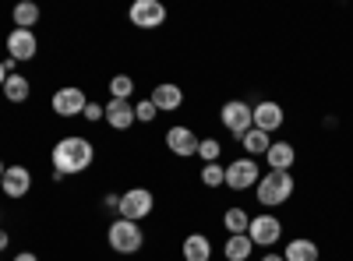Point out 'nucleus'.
<instances>
[{"instance_id": "cd10ccee", "label": "nucleus", "mask_w": 353, "mask_h": 261, "mask_svg": "<svg viewBox=\"0 0 353 261\" xmlns=\"http://www.w3.org/2000/svg\"><path fill=\"white\" fill-rule=\"evenodd\" d=\"M81 117H85L88 124H96V121H103V106H99V103H88V106H85V113H81Z\"/></svg>"}, {"instance_id": "7c9ffc66", "label": "nucleus", "mask_w": 353, "mask_h": 261, "mask_svg": "<svg viewBox=\"0 0 353 261\" xmlns=\"http://www.w3.org/2000/svg\"><path fill=\"white\" fill-rule=\"evenodd\" d=\"M8 244H11V233H8V229H4V226H0V254H4V251H8Z\"/></svg>"}, {"instance_id": "b1692460", "label": "nucleus", "mask_w": 353, "mask_h": 261, "mask_svg": "<svg viewBox=\"0 0 353 261\" xmlns=\"http://www.w3.org/2000/svg\"><path fill=\"white\" fill-rule=\"evenodd\" d=\"M134 96V78L131 74H113L110 78V99H131Z\"/></svg>"}, {"instance_id": "39448f33", "label": "nucleus", "mask_w": 353, "mask_h": 261, "mask_svg": "<svg viewBox=\"0 0 353 261\" xmlns=\"http://www.w3.org/2000/svg\"><path fill=\"white\" fill-rule=\"evenodd\" d=\"M248 237H251L254 247H276V244L283 240V222H279V216H272V212L251 216Z\"/></svg>"}, {"instance_id": "aec40b11", "label": "nucleus", "mask_w": 353, "mask_h": 261, "mask_svg": "<svg viewBox=\"0 0 353 261\" xmlns=\"http://www.w3.org/2000/svg\"><path fill=\"white\" fill-rule=\"evenodd\" d=\"M248 226H251V216H248L241 205H230V209L223 212V229H226V237H244Z\"/></svg>"}, {"instance_id": "dca6fc26", "label": "nucleus", "mask_w": 353, "mask_h": 261, "mask_svg": "<svg viewBox=\"0 0 353 261\" xmlns=\"http://www.w3.org/2000/svg\"><path fill=\"white\" fill-rule=\"evenodd\" d=\"M181 254L184 261H212V240L205 233H188L181 244Z\"/></svg>"}, {"instance_id": "4468645a", "label": "nucleus", "mask_w": 353, "mask_h": 261, "mask_svg": "<svg viewBox=\"0 0 353 261\" xmlns=\"http://www.w3.org/2000/svg\"><path fill=\"white\" fill-rule=\"evenodd\" d=\"M103 121L113 127V131H131L138 121H134V103L131 99H110L103 106Z\"/></svg>"}, {"instance_id": "a211bd4d", "label": "nucleus", "mask_w": 353, "mask_h": 261, "mask_svg": "<svg viewBox=\"0 0 353 261\" xmlns=\"http://www.w3.org/2000/svg\"><path fill=\"white\" fill-rule=\"evenodd\" d=\"M283 258H286V261H321V251H318V244H314L311 237H293V240L286 244Z\"/></svg>"}, {"instance_id": "c85d7f7f", "label": "nucleus", "mask_w": 353, "mask_h": 261, "mask_svg": "<svg viewBox=\"0 0 353 261\" xmlns=\"http://www.w3.org/2000/svg\"><path fill=\"white\" fill-rule=\"evenodd\" d=\"M11 261H39V254H36V251H18Z\"/></svg>"}, {"instance_id": "5701e85b", "label": "nucleus", "mask_w": 353, "mask_h": 261, "mask_svg": "<svg viewBox=\"0 0 353 261\" xmlns=\"http://www.w3.org/2000/svg\"><path fill=\"white\" fill-rule=\"evenodd\" d=\"M254 254V244H251V237L244 233V237H226V244H223V258L226 261H248Z\"/></svg>"}, {"instance_id": "f03ea898", "label": "nucleus", "mask_w": 353, "mask_h": 261, "mask_svg": "<svg viewBox=\"0 0 353 261\" xmlns=\"http://www.w3.org/2000/svg\"><path fill=\"white\" fill-rule=\"evenodd\" d=\"M293 191H297V180H293L290 169H269L258 180L254 198H258L261 209H279V205H286V201L293 198Z\"/></svg>"}, {"instance_id": "c756f323", "label": "nucleus", "mask_w": 353, "mask_h": 261, "mask_svg": "<svg viewBox=\"0 0 353 261\" xmlns=\"http://www.w3.org/2000/svg\"><path fill=\"white\" fill-rule=\"evenodd\" d=\"M103 205L117 212V209H121V194H106V201H103Z\"/></svg>"}, {"instance_id": "0eeeda50", "label": "nucleus", "mask_w": 353, "mask_h": 261, "mask_svg": "<svg viewBox=\"0 0 353 261\" xmlns=\"http://www.w3.org/2000/svg\"><path fill=\"white\" fill-rule=\"evenodd\" d=\"M50 106H53V113H57V117L71 121V117H81V113H85V106H88V96L78 89V85H64V89H57V92H53Z\"/></svg>"}, {"instance_id": "2f4dec72", "label": "nucleus", "mask_w": 353, "mask_h": 261, "mask_svg": "<svg viewBox=\"0 0 353 261\" xmlns=\"http://www.w3.org/2000/svg\"><path fill=\"white\" fill-rule=\"evenodd\" d=\"M4 81H8V67H4V61H0V89H4Z\"/></svg>"}, {"instance_id": "7ed1b4c3", "label": "nucleus", "mask_w": 353, "mask_h": 261, "mask_svg": "<svg viewBox=\"0 0 353 261\" xmlns=\"http://www.w3.org/2000/svg\"><path fill=\"white\" fill-rule=\"evenodd\" d=\"M106 244H110L113 254H138V251L145 247V233H141L138 222L117 216V219L106 226Z\"/></svg>"}, {"instance_id": "f8f14e48", "label": "nucleus", "mask_w": 353, "mask_h": 261, "mask_svg": "<svg viewBox=\"0 0 353 261\" xmlns=\"http://www.w3.org/2000/svg\"><path fill=\"white\" fill-rule=\"evenodd\" d=\"M0 191H4V198H11V201H21L28 191H32V169L21 166V163L8 166L4 180H0Z\"/></svg>"}, {"instance_id": "4be33fe9", "label": "nucleus", "mask_w": 353, "mask_h": 261, "mask_svg": "<svg viewBox=\"0 0 353 261\" xmlns=\"http://www.w3.org/2000/svg\"><path fill=\"white\" fill-rule=\"evenodd\" d=\"M269 145H272V134H265V131H258V127H251L244 138H241V149H244V156H265L269 152Z\"/></svg>"}, {"instance_id": "bb28decb", "label": "nucleus", "mask_w": 353, "mask_h": 261, "mask_svg": "<svg viewBox=\"0 0 353 261\" xmlns=\"http://www.w3.org/2000/svg\"><path fill=\"white\" fill-rule=\"evenodd\" d=\"M156 117H159V109H156V103H152V99L134 103V121H138V124H152Z\"/></svg>"}, {"instance_id": "20e7f679", "label": "nucleus", "mask_w": 353, "mask_h": 261, "mask_svg": "<svg viewBox=\"0 0 353 261\" xmlns=\"http://www.w3.org/2000/svg\"><path fill=\"white\" fill-rule=\"evenodd\" d=\"M156 209V194L149 187H131L121 194V209H117V216L121 219H131V222H141V219H149Z\"/></svg>"}, {"instance_id": "2eb2a0df", "label": "nucleus", "mask_w": 353, "mask_h": 261, "mask_svg": "<svg viewBox=\"0 0 353 261\" xmlns=\"http://www.w3.org/2000/svg\"><path fill=\"white\" fill-rule=\"evenodd\" d=\"M149 99L156 103L159 113H176V109L184 106V89H181V85H173V81H159Z\"/></svg>"}, {"instance_id": "f3484780", "label": "nucleus", "mask_w": 353, "mask_h": 261, "mask_svg": "<svg viewBox=\"0 0 353 261\" xmlns=\"http://www.w3.org/2000/svg\"><path fill=\"white\" fill-rule=\"evenodd\" d=\"M265 163H269V169H293V163H297V149H293L290 141H272L269 152H265Z\"/></svg>"}, {"instance_id": "412c9836", "label": "nucleus", "mask_w": 353, "mask_h": 261, "mask_svg": "<svg viewBox=\"0 0 353 261\" xmlns=\"http://www.w3.org/2000/svg\"><path fill=\"white\" fill-rule=\"evenodd\" d=\"M11 18H14V28H32V32H36L43 11H39V4H32V0H21V4H14Z\"/></svg>"}, {"instance_id": "473e14b6", "label": "nucleus", "mask_w": 353, "mask_h": 261, "mask_svg": "<svg viewBox=\"0 0 353 261\" xmlns=\"http://www.w3.org/2000/svg\"><path fill=\"white\" fill-rule=\"evenodd\" d=\"M261 261H286L283 254H261Z\"/></svg>"}, {"instance_id": "ddd939ff", "label": "nucleus", "mask_w": 353, "mask_h": 261, "mask_svg": "<svg viewBox=\"0 0 353 261\" xmlns=\"http://www.w3.org/2000/svg\"><path fill=\"white\" fill-rule=\"evenodd\" d=\"M251 121H254V127H258V131L272 134V131H279V127L286 124V113H283V106H279V103L261 99L258 106H251Z\"/></svg>"}, {"instance_id": "6ab92c4d", "label": "nucleus", "mask_w": 353, "mask_h": 261, "mask_svg": "<svg viewBox=\"0 0 353 261\" xmlns=\"http://www.w3.org/2000/svg\"><path fill=\"white\" fill-rule=\"evenodd\" d=\"M4 99L8 103H14V106H21V103H28V96H32V81H28L25 74H8V81H4Z\"/></svg>"}, {"instance_id": "6e6552de", "label": "nucleus", "mask_w": 353, "mask_h": 261, "mask_svg": "<svg viewBox=\"0 0 353 261\" xmlns=\"http://www.w3.org/2000/svg\"><path fill=\"white\" fill-rule=\"evenodd\" d=\"M131 25L134 28H145V32H152V28H159L166 21V4L163 0H134L131 11H128Z\"/></svg>"}, {"instance_id": "a878e982", "label": "nucleus", "mask_w": 353, "mask_h": 261, "mask_svg": "<svg viewBox=\"0 0 353 261\" xmlns=\"http://www.w3.org/2000/svg\"><path fill=\"white\" fill-rule=\"evenodd\" d=\"M219 156H223V141H219V138H201V141H198V159H201V166H205V163H219Z\"/></svg>"}, {"instance_id": "9d476101", "label": "nucleus", "mask_w": 353, "mask_h": 261, "mask_svg": "<svg viewBox=\"0 0 353 261\" xmlns=\"http://www.w3.org/2000/svg\"><path fill=\"white\" fill-rule=\"evenodd\" d=\"M36 53H39V39L32 28H11L8 32V56L11 61H36Z\"/></svg>"}, {"instance_id": "423d86ee", "label": "nucleus", "mask_w": 353, "mask_h": 261, "mask_svg": "<svg viewBox=\"0 0 353 261\" xmlns=\"http://www.w3.org/2000/svg\"><path fill=\"white\" fill-rule=\"evenodd\" d=\"M219 121H223V127H226L233 138H244V134L254 127V121H251V106H248L244 99H230V103H223Z\"/></svg>"}, {"instance_id": "1a4fd4ad", "label": "nucleus", "mask_w": 353, "mask_h": 261, "mask_svg": "<svg viewBox=\"0 0 353 261\" xmlns=\"http://www.w3.org/2000/svg\"><path fill=\"white\" fill-rule=\"evenodd\" d=\"M258 180H261V169L251 156L233 159L226 166V187H233V191H251V187H258Z\"/></svg>"}, {"instance_id": "f257e3e1", "label": "nucleus", "mask_w": 353, "mask_h": 261, "mask_svg": "<svg viewBox=\"0 0 353 261\" xmlns=\"http://www.w3.org/2000/svg\"><path fill=\"white\" fill-rule=\"evenodd\" d=\"M50 163H53V173L74 177V173H85L88 166L96 163V145L88 138H81V134H68V138H61L53 145Z\"/></svg>"}, {"instance_id": "72a5a7b5", "label": "nucleus", "mask_w": 353, "mask_h": 261, "mask_svg": "<svg viewBox=\"0 0 353 261\" xmlns=\"http://www.w3.org/2000/svg\"><path fill=\"white\" fill-rule=\"evenodd\" d=\"M4 173H8V163H4V159H0V180H4Z\"/></svg>"}, {"instance_id": "393cba45", "label": "nucleus", "mask_w": 353, "mask_h": 261, "mask_svg": "<svg viewBox=\"0 0 353 261\" xmlns=\"http://www.w3.org/2000/svg\"><path fill=\"white\" fill-rule=\"evenodd\" d=\"M201 184L205 187H226V166L223 163H205L201 166Z\"/></svg>"}, {"instance_id": "9b49d317", "label": "nucleus", "mask_w": 353, "mask_h": 261, "mask_svg": "<svg viewBox=\"0 0 353 261\" xmlns=\"http://www.w3.org/2000/svg\"><path fill=\"white\" fill-rule=\"evenodd\" d=\"M166 149L176 156V159H191V156H198V134L191 131V127H184V124H173L170 131H166Z\"/></svg>"}]
</instances>
